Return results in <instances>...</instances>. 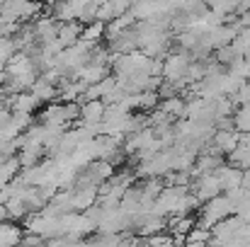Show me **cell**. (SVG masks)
Masks as SVG:
<instances>
[{
	"mask_svg": "<svg viewBox=\"0 0 250 247\" xmlns=\"http://www.w3.org/2000/svg\"><path fill=\"white\" fill-rule=\"evenodd\" d=\"M97 201V187H73L71 189V206L73 211H85Z\"/></svg>",
	"mask_w": 250,
	"mask_h": 247,
	"instance_id": "3957f363",
	"label": "cell"
},
{
	"mask_svg": "<svg viewBox=\"0 0 250 247\" xmlns=\"http://www.w3.org/2000/svg\"><path fill=\"white\" fill-rule=\"evenodd\" d=\"M158 107L166 109L172 119H185V99H182L180 95H170V97H166V99H161Z\"/></svg>",
	"mask_w": 250,
	"mask_h": 247,
	"instance_id": "8fae6325",
	"label": "cell"
},
{
	"mask_svg": "<svg viewBox=\"0 0 250 247\" xmlns=\"http://www.w3.org/2000/svg\"><path fill=\"white\" fill-rule=\"evenodd\" d=\"M233 126L241 133L250 131V104H238V109L233 112Z\"/></svg>",
	"mask_w": 250,
	"mask_h": 247,
	"instance_id": "9a60e30c",
	"label": "cell"
},
{
	"mask_svg": "<svg viewBox=\"0 0 250 247\" xmlns=\"http://www.w3.org/2000/svg\"><path fill=\"white\" fill-rule=\"evenodd\" d=\"M44 146L42 143H24V146H20V151H17V160L22 167H29V165H37L42 158H44Z\"/></svg>",
	"mask_w": 250,
	"mask_h": 247,
	"instance_id": "52a82bcc",
	"label": "cell"
},
{
	"mask_svg": "<svg viewBox=\"0 0 250 247\" xmlns=\"http://www.w3.org/2000/svg\"><path fill=\"white\" fill-rule=\"evenodd\" d=\"M158 104H161L158 90H141V92H136V112H146L148 114Z\"/></svg>",
	"mask_w": 250,
	"mask_h": 247,
	"instance_id": "9c48e42d",
	"label": "cell"
},
{
	"mask_svg": "<svg viewBox=\"0 0 250 247\" xmlns=\"http://www.w3.org/2000/svg\"><path fill=\"white\" fill-rule=\"evenodd\" d=\"M214 51H216V56H214V58H216L221 66H229V63L238 56V54L233 51V46H231V44H224V46H219V49H214Z\"/></svg>",
	"mask_w": 250,
	"mask_h": 247,
	"instance_id": "e0dca14e",
	"label": "cell"
},
{
	"mask_svg": "<svg viewBox=\"0 0 250 247\" xmlns=\"http://www.w3.org/2000/svg\"><path fill=\"white\" fill-rule=\"evenodd\" d=\"M238 141H241V131L238 129H216L214 131V138H211V143L219 146L224 155L231 153L238 146Z\"/></svg>",
	"mask_w": 250,
	"mask_h": 247,
	"instance_id": "8992f818",
	"label": "cell"
},
{
	"mask_svg": "<svg viewBox=\"0 0 250 247\" xmlns=\"http://www.w3.org/2000/svg\"><path fill=\"white\" fill-rule=\"evenodd\" d=\"M32 27H34V37H37V41H39V44H46V41L56 39L59 19H54V15H51V17H37V19L32 22Z\"/></svg>",
	"mask_w": 250,
	"mask_h": 247,
	"instance_id": "7a4b0ae2",
	"label": "cell"
},
{
	"mask_svg": "<svg viewBox=\"0 0 250 247\" xmlns=\"http://www.w3.org/2000/svg\"><path fill=\"white\" fill-rule=\"evenodd\" d=\"M241 187L250 189V167H243V179H241Z\"/></svg>",
	"mask_w": 250,
	"mask_h": 247,
	"instance_id": "ac0fdd59",
	"label": "cell"
},
{
	"mask_svg": "<svg viewBox=\"0 0 250 247\" xmlns=\"http://www.w3.org/2000/svg\"><path fill=\"white\" fill-rule=\"evenodd\" d=\"M102 37H104V22H100V19H92V22L83 24L81 39H85V41H100Z\"/></svg>",
	"mask_w": 250,
	"mask_h": 247,
	"instance_id": "5bb4252c",
	"label": "cell"
},
{
	"mask_svg": "<svg viewBox=\"0 0 250 247\" xmlns=\"http://www.w3.org/2000/svg\"><path fill=\"white\" fill-rule=\"evenodd\" d=\"M29 92H34L39 102H54V99L59 97V87H56L54 82L42 80V78H37V80H34V85L29 87Z\"/></svg>",
	"mask_w": 250,
	"mask_h": 247,
	"instance_id": "ba28073f",
	"label": "cell"
},
{
	"mask_svg": "<svg viewBox=\"0 0 250 247\" xmlns=\"http://www.w3.org/2000/svg\"><path fill=\"white\" fill-rule=\"evenodd\" d=\"M81 32H83V24L78 19H71V22H59V29H56V39L59 44L66 49L71 44H76L81 39Z\"/></svg>",
	"mask_w": 250,
	"mask_h": 247,
	"instance_id": "277c9868",
	"label": "cell"
},
{
	"mask_svg": "<svg viewBox=\"0 0 250 247\" xmlns=\"http://www.w3.org/2000/svg\"><path fill=\"white\" fill-rule=\"evenodd\" d=\"M54 7V19H59V22H71V19H76V5L71 2V0H59L56 5H51Z\"/></svg>",
	"mask_w": 250,
	"mask_h": 247,
	"instance_id": "7c38bea8",
	"label": "cell"
},
{
	"mask_svg": "<svg viewBox=\"0 0 250 247\" xmlns=\"http://www.w3.org/2000/svg\"><path fill=\"white\" fill-rule=\"evenodd\" d=\"M104 76H109V66H102V63H92V61H87L83 63L81 68H76L73 71V78H78V80H83L85 85H92V82H100Z\"/></svg>",
	"mask_w": 250,
	"mask_h": 247,
	"instance_id": "6da1fadb",
	"label": "cell"
},
{
	"mask_svg": "<svg viewBox=\"0 0 250 247\" xmlns=\"http://www.w3.org/2000/svg\"><path fill=\"white\" fill-rule=\"evenodd\" d=\"M15 51H17V49H15V41H12V37H0V68H5L7 58H10Z\"/></svg>",
	"mask_w": 250,
	"mask_h": 247,
	"instance_id": "2e32d148",
	"label": "cell"
},
{
	"mask_svg": "<svg viewBox=\"0 0 250 247\" xmlns=\"http://www.w3.org/2000/svg\"><path fill=\"white\" fill-rule=\"evenodd\" d=\"M7 218V209H5V204L0 201V221H5Z\"/></svg>",
	"mask_w": 250,
	"mask_h": 247,
	"instance_id": "d6986e66",
	"label": "cell"
},
{
	"mask_svg": "<svg viewBox=\"0 0 250 247\" xmlns=\"http://www.w3.org/2000/svg\"><path fill=\"white\" fill-rule=\"evenodd\" d=\"M209 238H211V230H209V228H202V226L194 223V226L189 228V233L185 235V243H187V245H207Z\"/></svg>",
	"mask_w": 250,
	"mask_h": 247,
	"instance_id": "4fadbf2b",
	"label": "cell"
},
{
	"mask_svg": "<svg viewBox=\"0 0 250 247\" xmlns=\"http://www.w3.org/2000/svg\"><path fill=\"white\" fill-rule=\"evenodd\" d=\"M20 240H22V228H17L15 221L12 223L0 221V245H20Z\"/></svg>",
	"mask_w": 250,
	"mask_h": 247,
	"instance_id": "30bf717a",
	"label": "cell"
},
{
	"mask_svg": "<svg viewBox=\"0 0 250 247\" xmlns=\"http://www.w3.org/2000/svg\"><path fill=\"white\" fill-rule=\"evenodd\" d=\"M104 116V102L102 99H85L81 102V124H100Z\"/></svg>",
	"mask_w": 250,
	"mask_h": 247,
	"instance_id": "5b68a950",
	"label": "cell"
}]
</instances>
